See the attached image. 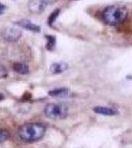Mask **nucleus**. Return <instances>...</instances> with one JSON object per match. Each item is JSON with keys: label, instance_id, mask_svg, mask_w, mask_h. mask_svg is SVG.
Segmentation results:
<instances>
[{"label": "nucleus", "instance_id": "1", "mask_svg": "<svg viewBox=\"0 0 132 148\" xmlns=\"http://www.w3.org/2000/svg\"><path fill=\"white\" fill-rule=\"evenodd\" d=\"M45 133V126L41 124L33 122L22 126L19 129V136L26 142H35L43 137Z\"/></svg>", "mask_w": 132, "mask_h": 148}, {"label": "nucleus", "instance_id": "2", "mask_svg": "<svg viewBox=\"0 0 132 148\" xmlns=\"http://www.w3.org/2000/svg\"><path fill=\"white\" fill-rule=\"evenodd\" d=\"M128 12L126 8L123 6H108L103 11V18L106 24L110 26H116L118 24H121L124 22L127 18Z\"/></svg>", "mask_w": 132, "mask_h": 148}, {"label": "nucleus", "instance_id": "3", "mask_svg": "<svg viewBox=\"0 0 132 148\" xmlns=\"http://www.w3.org/2000/svg\"><path fill=\"white\" fill-rule=\"evenodd\" d=\"M45 114L51 119H63L68 115V109L63 104H48L45 108Z\"/></svg>", "mask_w": 132, "mask_h": 148}, {"label": "nucleus", "instance_id": "4", "mask_svg": "<svg viewBox=\"0 0 132 148\" xmlns=\"http://www.w3.org/2000/svg\"><path fill=\"white\" fill-rule=\"evenodd\" d=\"M21 37V31L14 28H8L3 32V38L8 41H16Z\"/></svg>", "mask_w": 132, "mask_h": 148}, {"label": "nucleus", "instance_id": "5", "mask_svg": "<svg viewBox=\"0 0 132 148\" xmlns=\"http://www.w3.org/2000/svg\"><path fill=\"white\" fill-rule=\"evenodd\" d=\"M45 6H46V2H45L43 0H33V1L30 2L29 9L32 12L40 13L41 11L45 10Z\"/></svg>", "mask_w": 132, "mask_h": 148}, {"label": "nucleus", "instance_id": "6", "mask_svg": "<svg viewBox=\"0 0 132 148\" xmlns=\"http://www.w3.org/2000/svg\"><path fill=\"white\" fill-rule=\"evenodd\" d=\"M17 25H19L20 27L24 28V29H26V30H29V31H32V32H37V33H38V32L41 31L40 26H38V25L34 24V23H32L31 21L26 20V19L19 21V22L17 23Z\"/></svg>", "mask_w": 132, "mask_h": 148}, {"label": "nucleus", "instance_id": "7", "mask_svg": "<svg viewBox=\"0 0 132 148\" xmlns=\"http://www.w3.org/2000/svg\"><path fill=\"white\" fill-rule=\"evenodd\" d=\"M94 112L96 114L103 115H114L117 114V112L114 109L108 108V107H96L94 108Z\"/></svg>", "mask_w": 132, "mask_h": 148}, {"label": "nucleus", "instance_id": "8", "mask_svg": "<svg viewBox=\"0 0 132 148\" xmlns=\"http://www.w3.org/2000/svg\"><path fill=\"white\" fill-rule=\"evenodd\" d=\"M13 69L17 73L22 74V75H26L29 73V66L26 63H22V62H17V63L13 64Z\"/></svg>", "mask_w": 132, "mask_h": 148}, {"label": "nucleus", "instance_id": "9", "mask_svg": "<svg viewBox=\"0 0 132 148\" xmlns=\"http://www.w3.org/2000/svg\"><path fill=\"white\" fill-rule=\"evenodd\" d=\"M67 69V65L63 62H58V63H53L51 66H50V71L54 74H58L61 73L63 71H65Z\"/></svg>", "mask_w": 132, "mask_h": 148}, {"label": "nucleus", "instance_id": "10", "mask_svg": "<svg viewBox=\"0 0 132 148\" xmlns=\"http://www.w3.org/2000/svg\"><path fill=\"white\" fill-rule=\"evenodd\" d=\"M69 94V91L66 88H59V89H55L52 91H49V95L53 97H65Z\"/></svg>", "mask_w": 132, "mask_h": 148}, {"label": "nucleus", "instance_id": "11", "mask_svg": "<svg viewBox=\"0 0 132 148\" xmlns=\"http://www.w3.org/2000/svg\"><path fill=\"white\" fill-rule=\"evenodd\" d=\"M10 137V133L6 129H0V143L5 142Z\"/></svg>", "mask_w": 132, "mask_h": 148}, {"label": "nucleus", "instance_id": "12", "mask_svg": "<svg viewBox=\"0 0 132 148\" xmlns=\"http://www.w3.org/2000/svg\"><path fill=\"white\" fill-rule=\"evenodd\" d=\"M59 13H60V10H59V9H56V10L53 11V12H52L51 14H50L49 18H48V24H49V25H52V24H53V22L55 21V19H56V18L58 17Z\"/></svg>", "mask_w": 132, "mask_h": 148}, {"label": "nucleus", "instance_id": "13", "mask_svg": "<svg viewBox=\"0 0 132 148\" xmlns=\"http://www.w3.org/2000/svg\"><path fill=\"white\" fill-rule=\"evenodd\" d=\"M47 39V45H46V48L47 50H52L55 45V38L52 36H46Z\"/></svg>", "mask_w": 132, "mask_h": 148}, {"label": "nucleus", "instance_id": "14", "mask_svg": "<svg viewBox=\"0 0 132 148\" xmlns=\"http://www.w3.org/2000/svg\"><path fill=\"white\" fill-rule=\"evenodd\" d=\"M8 76V71L5 66L3 64L0 63V79H3V78H6Z\"/></svg>", "mask_w": 132, "mask_h": 148}, {"label": "nucleus", "instance_id": "15", "mask_svg": "<svg viewBox=\"0 0 132 148\" xmlns=\"http://www.w3.org/2000/svg\"><path fill=\"white\" fill-rule=\"evenodd\" d=\"M6 9L5 5H3V4H0V15H1L2 13H3V11Z\"/></svg>", "mask_w": 132, "mask_h": 148}, {"label": "nucleus", "instance_id": "16", "mask_svg": "<svg viewBox=\"0 0 132 148\" xmlns=\"http://www.w3.org/2000/svg\"><path fill=\"white\" fill-rule=\"evenodd\" d=\"M4 99V96L2 94H0V101H2Z\"/></svg>", "mask_w": 132, "mask_h": 148}]
</instances>
